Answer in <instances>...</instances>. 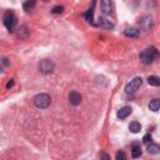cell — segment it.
<instances>
[{"label":"cell","instance_id":"obj_19","mask_svg":"<svg viewBox=\"0 0 160 160\" xmlns=\"http://www.w3.org/2000/svg\"><path fill=\"white\" fill-rule=\"evenodd\" d=\"M62 10H64V8L62 6H54L52 8V14H61L62 12Z\"/></svg>","mask_w":160,"mask_h":160},{"label":"cell","instance_id":"obj_15","mask_svg":"<svg viewBox=\"0 0 160 160\" xmlns=\"http://www.w3.org/2000/svg\"><path fill=\"white\" fill-rule=\"evenodd\" d=\"M148 152L149 154H158L160 152V146L158 144H154V142H150L148 145Z\"/></svg>","mask_w":160,"mask_h":160},{"label":"cell","instance_id":"obj_7","mask_svg":"<svg viewBox=\"0 0 160 160\" xmlns=\"http://www.w3.org/2000/svg\"><path fill=\"white\" fill-rule=\"evenodd\" d=\"M139 25L142 30H150L152 28V19L151 16H144L140 21H139Z\"/></svg>","mask_w":160,"mask_h":160},{"label":"cell","instance_id":"obj_3","mask_svg":"<svg viewBox=\"0 0 160 160\" xmlns=\"http://www.w3.org/2000/svg\"><path fill=\"white\" fill-rule=\"evenodd\" d=\"M51 102V99L48 94H38L34 98V105L39 109H46Z\"/></svg>","mask_w":160,"mask_h":160},{"label":"cell","instance_id":"obj_5","mask_svg":"<svg viewBox=\"0 0 160 160\" xmlns=\"http://www.w3.org/2000/svg\"><path fill=\"white\" fill-rule=\"evenodd\" d=\"M38 68H39L40 72H42V74H51L52 70H54V64H52L50 60L44 59V60H41V61L39 62Z\"/></svg>","mask_w":160,"mask_h":160},{"label":"cell","instance_id":"obj_8","mask_svg":"<svg viewBox=\"0 0 160 160\" xmlns=\"http://www.w3.org/2000/svg\"><path fill=\"white\" fill-rule=\"evenodd\" d=\"M69 102L74 106H78L81 102V95L78 91H71L69 94Z\"/></svg>","mask_w":160,"mask_h":160},{"label":"cell","instance_id":"obj_9","mask_svg":"<svg viewBox=\"0 0 160 160\" xmlns=\"http://www.w3.org/2000/svg\"><path fill=\"white\" fill-rule=\"evenodd\" d=\"M98 25L101 26V28H104V29H112L114 28V24L109 19H106V18H99Z\"/></svg>","mask_w":160,"mask_h":160},{"label":"cell","instance_id":"obj_17","mask_svg":"<svg viewBox=\"0 0 160 160\" xmlns=\"http://www.w3.org/2000/svg\"><path fill=\"white\" fill-rule=\"evenodd\" d=\"M35 4H36V1H35V0H26V1L24 2L22 8H24V10H25V11H29V10H32V9H34Z\"/></svg>","mask_w":160,"mask_h":160},{"label":"cell","instance_id":"obj_13","mask_svg":"<svg viewBox=\"0 0 160 160\" xmlns=\"http://www.w3.org/2000/svg\"><path fill=\"white\" fill-rule=\"evenodd\" d=\"M124 32H125V35L129 36V38H138V36H139V30L135 29V28H128Z\"/></svg>","mask_w":160,"mask_h":160},{"label":"cell","instance_id":"obj_2","mask_svg":"<svg viewBox=\"0 0 160 160\" xmlns=\"http://www.w3.org/2000/svg\"><path fill=\"white\" fill-rule=\"evenodd\" d=\"M2 22L6 26V29L9 31H14L15 30V25H16V16L12 11H6L2 16Z\"/></svg>","mask_w":160,"mask_h":160},{"label":"cell","instance_id":"obj_14","mask_svg":"<svg viewBox=\"0 0 160 160\" xmlns=\"http://www.w3.org/2000/svg\"><path fill=\"white\" fill-rule=\"evenodd\" d=\"M149 109L151 111H158L160 109V99H152L149 104Z\"/></svg>","mask_w":160,"mask_h":160},{"label":"cell","instance_id":"obj_12","mask_svg":"<svg viewBox=\"0 0 160 160\" xmlns=\"http://www.w3.org/2000/svg\"><path fill=\"white\" fill-rule=\"evenodd\" d=\"M129 130H130L131 132L136 134V132H139V131L141 130V124L138 122V121H131L130 125H129Z\"/></svg>","mask_w":160,"mask_h":160},{"label":"cell","instance_id":"obj_23","mask_svg":"<svg viewBox=\"0 0 160 160\" xmlns=\"http://www.w3.org/2000/svg\"><path fill=\"white\" fill-rule=\"evenodd\" d=\"M100 156H101V158H104V159H106V160H109V159H110V158H109L108 155H105V154H101Z\"/></svg>","mask_w":160,"mask_h":160},{"label":"cell","instance_id":"obj_18","mask_svg":"<svg viewBox=\"0 0 160 160\" xmlns=\"http://www.w3.org/2000/svg\"><path fill=\"white\" fill-rule=\"evenodd\" d=\"M94 5H95V1H92V6L88 10V12L85 14V18H86V20L89 21V22H91V24H94L92 22V16H94Z\"/></svg>","mask_w":160,"mask_h":160},{"label":"cell","instance_id":"obj_4","mask_svg":"<svg viewBox=\"0 0 160 160\" xmlns=\"http://www.w3.org/2000/svg\"><path fill=\"white\" fill-rule=\"evenodd\" d=\"M141 84H142L141 78H139V76L134 78L129 84H126V86H125V92H126L128 95H132V94H135V92L139 90V88L141 86Z\"/></svg>","mask_w":160,"mask_h":160},{"label":"cell","instance_id":"obj_24","mask_svg":"<svg viewBox=\"0 0 160 160\" xmlns=\"http://www.w3.org/2000/svg\"><path fill=\"white\" fill-rule=\"evenodd\" d=\"M42 1H45V2H48V1H50V0H42Z\"/></svg>","mask_w":160,"mask_h":160},{"label":"cell","instance_id":"obj_21","mask_svg":"<svg viewBox=\"0 0 160 160\" xmlns=\"http://www.w3.org/2000/svg\"><path fill=\"white\" fill-rule=\"evenodd\" d=\"M142 141H144L145 144H149V142H151V135H150V134H146V135L142 138Z\"/></svg>","mask_w":160,"mask_h":160},{"label":"cell","instance_id":"obj_10","mask_svg":"<svg viewBox=\"0 0 160 160\" xmlns=\"http://www.w3.org/2000/svg\"><path fill=\"white\" fill-rule=\"evenodd\" d=\"M130 114H131V108H130V106H124V108H121V109L118 111V118H119V119H125V118H128Z\"/></svg>","mask_w":160,"mask_h":160},{"label":"cell","instance_id":"obj_16","mask_svg":"<svg viewBox=\"0 0 160 160\" xmlns=\"http://www.w3.org/2000/svg\"><path fill=\"white\" fill-rule=\"evenodd\" d=\"M148 82L151 86H159L160 85V78L156 76V75H151V76L148 78Z\"/></svg>","mask_w":160,"mask_h":160},{"label":"cell","instance_id":"obj_22","mask_svg":"<svg viewBox=\"0 0 160 160\" xmlns=\"http://www.w3.org/2000/svg\"><path fill=\"white\" fill-rule=\"evenodd\" d=\"M12 85H14V81H12V80H10V81H9L8 84H6V88H8V89H10V88H11Z\"/></svg>","mask_w":160,"mask_h":160},{"label":"cell","instance_id":"obj_1","mask_svg":"<svg viewBox=\"0 0 160 160\" xmlns=\"http://www.w3.org/2000/svg\"><path fill=\"white\" fill-rule=\"evenodd\" d=\"M159 58V51L156 50V48H154V46H150V48H146L145 50H142L141 52H140V60L144 62V64H146V65H149V64H151L154 60H156Z\"/></svg>","mask_w":160,"mask_h":160},{"label":"cell","instance_id":"obj_11","mask_svg":"<svg viewBox=\"0 0 160 160\" xmlns=\"http://www.w3.org/2000/svg\"><path fill=\"white\" fill-rule=\"evenodd\" d=\"M131 156L132 158H140L141 156V148H140V145H138V144H132V149H131Z\"/></svg>","mask_w":160,"mask_h":160},{"label":"cell","instance_id":"obj_6","mask_svg":"<svg viewBox=\"0 0 160 160\" xmlns=\"http://www.w3.org/2000/svg\"><path fill=\"white\" fill-rule=\"evenodd\" d=\"M100 6H101V11L104 15H110L112 12V1L111 0H101Z\"/></svg>","mask_w":160,"mask_h":160},{"label":"cell","instance_id":"obj_20","mask_svg":"<svg viewBox=\"0 0 160 160\" xmlns=\"http://www.w3.org/2000/svg\"><path fill=\"white\" fill-rule=\"evenodd\" d=\"M125 159H126V155L124 151H119L116 154V160H125Z\"/></svg>","mask_w":160,"mask_h":160}]
</instances>
